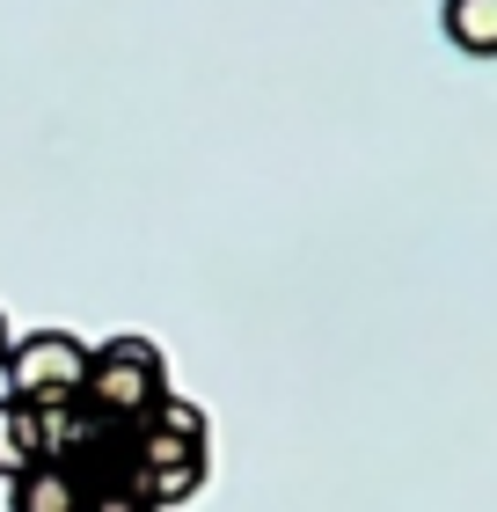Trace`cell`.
Returning a JSON list of instances; mask_svg holds the SVG:
<instances>
[{
    "label": "cell",
    "instance_id": "obj_1",
    "mask_svg": "<svg viewBox=\"0 0 497 512\" xmlns=\"http://www.w3.org/2000/svg\"><path fill=\"white\" fill-rule=\"evenodd\" d=\"M125 491H139L154 512L205 491V410L191 395H161L147 425L125 432Z\"/></svg>",
    "mask_w": 497,
    "mask_h": 512
},
{
    "label": "cell",
    "instance_id": "obj_3",
    "mask_svg": "<svg viewBox=\"0 0 497 512\" xmlns=\"http://www.w3.org/2000/svg\"><path fill=\"white\" fill-rule=\"evenodd\" d=\"M0 374H8V395H15V403H30V410L81 403V388H88V344L74 330H30V337L8 344Z\"/></svg>",
    "mask_w": 497,
    "mask_h": 512
},
{
    "label": "cell",
    "instance_id": "obj_6",
    "mask_svg": "<svg viewBox=\"0 0 497 512\" xmlns=\"http://www.w3.org/2000/svg\"><path fill=\"white\" fill-rule=\"evenodd\" d=\"M81 498H88V491H81L66 469H52V461L8 483V512H81Z\"/></svg>",
    "mask_w": 497,
    "mask_h": 512
},
{
    "label": "cell",
    "instance_id": "obj_4",
    "mask_svg": "<svg viewBox=\"0 0 497 512\" xmlns=\"http://www.w3.org/2000/svg\"><path fill=\"white\" fill-rule=\"evenodd\" d=\"M44 469V425L30 403H15V395H0V483Z\"/></svg>",
    "mask_w": 497,
    "mask_h": 512
},
{
    "label": "cell",
    "instance_id": "obj_8",
    "mask_svg": "<svg viewBox=\"0 0 497 512\" xmlns=\"http://www.w3.org/2000/svg\"><path fill=\"white\" fill-rule=\"evenodd\" d=\"M8 344H15V337H8V315H0V359H8Z\"/></svg>",
    "mask_w": 497,
    "mask_h": 512
},
{
    "label": "cell",
    "instance_id": "obj_7",
    "mask_svg": "<svg viewBox=\"0 0 497 512\" xmlns=\"http://www.w3.org/2000/svg\"><path fill=\"white\" fill-rule=\"evenodd\" d=\"M81 512H154L139 491H125V483H103V491H88L81 498Z\"/></svg>",
    "mask_w": 497,
    "mask_h": 512
},
{
    "label": "cell",
    "instance_id": "obj_5",
    "mask_svg": "<svg viewBox=\"0 0 497 512\" xmlns=\"http://www.w3.org/2000/svg\"><path fill=\"white\" fill-rule=\"evenodd\" d=\"M439 30L468 59H497V0H439Z\"/></svg>",
    "mask_w": 497,
    "mask_h": 512
},
{
    "label": "cell",
    "instance_id": "obj_2",
    "mask_svg": "<svg viewBox=\"0 0 497 512\" xmlns=\"http://www.w3.org/2000/svg\"><path fill=\"white\" fill-rule=\"evenodd\" d=\"M161 395H169V359H161L154 337H110V344L88 352V388H81V403L96 410L103 425H117V432L147 425Z\"/></svg>",
    "mask_w": 497,
    "mask_h": 512
}]
</instances>
